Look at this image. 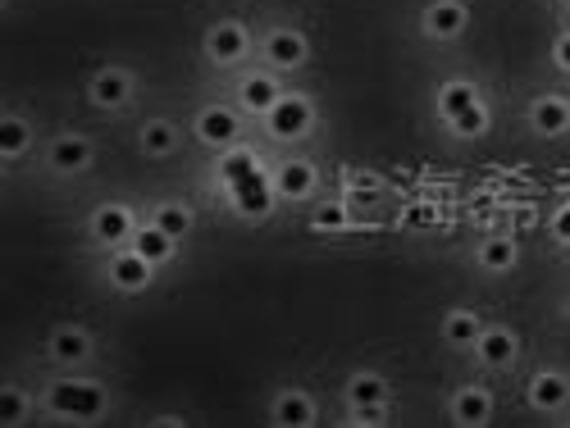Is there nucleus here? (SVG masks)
<instances>
[{"label": "nucleus", "instance_id": "nucleus-1", "mask_svg": "<svg viewBox=\"0 0 570 428\" xmlns=\"http://www.w3.org/2000/svg\"><path fill=\"white\" fill-rule=\"evenodd\" d=\"M46 406L64 419H96L105 410V388L101 383H83V378H64L46 388Z\"/></svg>", "mask_w": 570, "mask_h": 428}, {"label": "nucleus", "instance_id": "nucleus-2", "mask_svg": "<svg viewBox=\"0 0 570 428\" xmlns=\"http://www.w3.org/2000/svg\"><path fill=\"white\" fill-rule=\"evenodd\" d=\"M151 274H156V265L146 260L137 246H128V251H114L110 255V283H114V292H146L151 287Z\"/></svg>", "mask_w": 570, "mask_h": 428}, {"label": "nucleus", "instance_id": "nucleus-3", "mask_svg": "<svg viewBox=\"0 0 570 428\" xmlns=\"http://www.w3.org/2000/svg\"><path fill=\"white\" fill-rule=\"evenodd\" d=\"M315 110L306 96H279V105H274L270 114H265V123H270V133L279 137V142H297L306 128H311Z\"/></svg>", "mask_w": 570, "mask_h": 428}, {"label": "nucleus", "instance_id": "nucleus-4", "mask_svg": "<svg viewBox=\"0 0 570 428\" xmlns=\"http://www.w3.org/2000/svg\"><path fill=\"white\" fill-rule=\"evenodd\" d=\"M466 28H470L466 0H434V5L425 10V32L434 41H456Z\"/></svg>", "mask_w": 570, "mask_h": 428}, {"label": "nucleus", "instance_id": "nucleus-5", "mask_svg": "<svg viewBox=\"0 0 570 428\" xmlns=\"http://www.w3.org/2000/svg\"><path fill=\"white\" fill-rule=\"evenodd\" d=\"M306 55H311V46H306V37H301L297 28H279L265 37V60H270L274 69H301Z\"/></svg>", "mask_w": 570, "mask_h": 428}, {"label": "nucleus", "instance_id": "nucleus-6", "mask_svg": "<svg viewBox=\"0 0 570 428\" xmlns=\"http://www.w3.org/2000/svg\"><path fill=\"white\" fill-rule=\"evenodd\" d=\"M238 114L228 110V105H206V110L197 114V137L206 146H233L238 142Z\"/></svg>", "mask_w": 570, "mask_h": 428}, {"label": "nucleus", "instance_id": "nucleus-7", "mask_svg": "<svg viewBox=\"0 0 570 428\" xmlns=\"http://www.w3.org/2000/svg\"><path fill=\"white\" fill-rule=\"evenodd\" d=\"M133 233H137V224H133V210H128V205H101V210L92 214V237L101 246H119Z\"/></svg>", "mask_w": 570, "mask_h": 428}, {"label": "nucleus", "instance_id": "nucleus-8", "mask_svg": "<svg viewBox=\"0 0 570 428\" xmlns=\"http://www.w3.org/2000/svg\"><path fill=\"white\" fill-rule=\"evenodd\" d=\"M274 192L283 196V201H306V196L315 192V164L306 160H283L279 169H274Z\"/></svg>", "mask_w": 570, "mask_h": 428}, {"label": "nucleus", "instance_id": "nucleus-9", "mask_svg": "<svg viewBox=\"0 0 570 428\" xmlns=\"http://www.w3.org/2000/svg\"><path fill=\"white\" fill-rule=\"evenodd\" d=\"M247 46H251V37H247V28H242V23H215V28H210V37H206V51H210V60H215V64L242 60V55H247Z\"/></svg>", "mask_w": 570, "mask_h": 428}, {"label": "nucleus", "instance_id": "nucleus-10", "mask_svg": "<svg viewBox=\"0 0 570 428\" xmlns=\"http://www.w3.org/2000/svg\"><path fill=\"white\" fill-rule=\"evenodd\" d=\"M475 351H479V360H484V365L507 369V365H516L520 342H516V333H511V328H484V333H479V342H475Z\"/></svg>", "mask_w": 570, "mask_h": 428}, {"label": "nucleus", "instance_id": "nucleus-11", "mask_svg": "<svg viewBox=\"0 0 570 428\" xmlns=\"http://www.w3.org/2000/svg\"><path fill=\"white\" fill-rule=\"evenodd\" d=\"M274 424H279V428H311L315 424L311 392H301V388L279 392V397H274Z\"/></svg>", "mask_w": 570, "mask_h": 428}, {"label": "nucleus", "instance_id": "nucleus-12", "mask_svg": "<svg viewBox=\"0 0 570 428\" xmlns=\"http://www.w3.org/2000/svg\"><path fill=\"white\" fill-rule=\"evenodd\" d=\"M452 419L461 428H479L493 419V392L488 388H461L452 397Z\"/></svg>", "mask_w": 570, "mask_h": 428}, {"label": "nucleus", "instance_id": "nucleus-13", "mask_svg": "<svg viewBox=\"0 0 570 428\" xmlns=\"http://www.w3.org/2000/svg\"><path fill=\"white\" fill-rule=\"evenodd\" d=\"M128 96H133V78H128V69H101L92 78V101L101 105V110H119Z\"/></svg>", "mask_w": 570, "mask_h": 428}, {"label": "nucleus", "instance_id": "nucleus-14", "mask_svg": "<svg viewBox=\"0 0 570 428\" xmlns=\"http://www.w3.org/2000/svg\"><path fill=\"white\" fill-rule=\"evenodd\" d=\"M529 401H534L539 410H561L570 401V378L557 374V369L534 374V383H529Z\"/></svg>", "mask_w": 570, "mask_h": 428}, {"label": "nucleus", "instance_id": "nucleus-15", "mask_svg": "<svg viewBox=\"0 0 570 428\" xmlns=\"http://www.w3.org/2000/svg\"><path fill=\"white\" fill-rule=\"evenodd\" d=\"M529 123H534L543 137L566 133V128H570V101H566V96H539L534 110H529Z\"/></svg>", "mask_w": 570, "mask_h": 428}, {"label": "nucleus", "instance_id": "nucleus-16", "mask_svg": "<svg viewBox=\"0 0 570 428\" xmlns=\"http://www.w3.org/2000/svg\"><path fill=\"white\" fill-rule=\"evenodd\" d=\"M92 356V337L83 328H55L51 333V360L55 365H83Z\"/></svg>", "mask_w": 570, "mask_h": 428}, {"label": "nucleus", "instance_id": "nucleus-17", "mask_svg": "<svg viewBox=\"0 0 570 428\" xmlns=\"http://www.w3.org/2000/svg\"><path fill=\"white\" fill-rule=\"evenodd\" d=\"M242 110H251V114H270L274 105H279V82L270 78V73H251L247 82H242Z\"/></svg>", "mask_w": 570, "mask_h": 428}, {"label": "nucleus", "instance_id": "nucleus-18", "mask_svg": "<svg viewBox=\"0 0 570 428\" xmlns=\"http://www.w3.org/2000/svg\"><path fill=\"white\" fill-rule=\"evenodd\" d=\"M51 164L60 174H78V169L92 164V142H87V137H60V142L51 146Z\"/></svg>", "mask_w": 570, "mask_h": 428}, {"label": "nucleus", "instance_id": "nucleus-19", "mask_svg": "<svg viewBox=\"0 0 570 428\" xmlns=\"http://www.w3.org/2000/svg\"><path fill=\"white\" fill-rule=\"evenodd\" d=\"M479 333H484V324H479L475 310H447L443 315V337L452 347H475Z\"/></svg>", "mask_w": 570, "mask_h": 428}, {"label": "nucleus", "instance_id": "nucleus-20", "mask_svg": "<svg viewBox=\"0 0 570 428\" xmlns=\"http://www.w3.org/2000/svg\"><path fill=\"white\" fill-rule=\"evenodd\" d=\"M470 105H479V87L466 78H456V82H443L438 87V110H443V119H456L461 110H470Z\"/></svg>", "mask_w": 570, "mask_h": 428}, {"label": "nucleus", "instance_id": "nucleus-21", "mask_svg": "<svg viewBox=\"0 0 570 428\" xmlns=\"http://www.w3.org/2000/svg\"><path fill=\"white\" fill-rule=\"evenodd\" d=\"M28 146H32L28 119H19V114H5V119H0V155H5V160H19Z\"/></svg>", "mask_w": 570, "mask_h": 428}, {"label": "nucleus", "instance_id": "nucleus-22", "mask_svg": "<svg viewBox=\"0 0 570 428\" xmlns=\"http://www.w3.org/2000/svg\"><path fill=\"white\" fill-rule=\"evenodd\" d=\"M520 251L511 237H484V246H479V265L493 269V274H507V269H516Z\"/></svg>", "mask_w": 570, "mask_h": 428}, {"label": "nucleus", "instance_id": "nucleus-23", "mask_svg": "<svg viewBox=\"0 0 570 428\" xmlns=\"http://www.w3.org/2000/svg\"><path fill=\"white\" fill-rule=\"evenodd\" d=\"M347 406H388V383L379 374H356L347 383Z\"/></svg>", "mask_w": 570, "mask_h": 428}, {"label": "nucleus", "instance_id": "nucleus-24", "mask_svg": "<svg viewBox=\"0 0 570 428\" xmlns=\"http://www.w3.org/2000/svg\"><path fill=\"white\" fill-rule=\"evenodd\" d=\"M133 246L146 255V260H151V265H165L169 255H174V237H169V233H160L156 224L137 228V233H133Z\"/></svg>", "mask_w": 570, "mask_h": 428}, {"label": "nucleus", "instance_id": "nucleus-25", "mask_svg": "<svg viewBox=\"0 0 570 428\" xmlns=\"http://www.w3.org/2000/svg\"><path fill=\"white\" fill-rule=\"evenodd\" d=\"M151 224H156L160 233H169V237L178 242V237L192 233V210H187V205H178V201H169V205H160V210L151 214Z\"/></svg>", "mask_w": 570, "mask_h": 428}, {"label": "nucleus", "instance_id": "nucleus-26", "mask_svg": "<svg viewBox=\"0 0 570 428\" xmlns=\"http://www.w3.org/2000/svg\"><path fill=\"white\" fill-rule=\"evenodd\" d=\"M178 146V128L169 119H151L142 128V151L146 155H169Z\"/></svg>", "mask_w": 570, "mask_h": 428}, {"label": "nucleus", "instance_id": "nucleus-27", "mask_svg": "<svg viewBox=\"0 0 570 428\" xmlns=\"http://www.w3.org/2000/svg\"><path fill=\"white\" fill-rule=\"evenodd\" d=\"M28 392L23 388H0V424L10 428V424H23L28 419Z\"/></svg>", "mask_w": 570, "mask_h": 428}, {"label": "nucleus", "instance_id": "nucleus-28", "mask_svg": "<svg viewBox=\"0 0 570 428\" xmlns=\"http://www.w3.org/2000/svg\"><path fill=\"white\" fill-rule=\"evenodd\" d=\"M447 123H452L456 137H479V133H488V110H484V101L470 105V110H461L456 119H447Z\"/></svg>", "mask_w": 570, "mask_h": 428}, {"label": "nucleus", "instance_id": "nucleus-29", "mask_svg": "<svg viewBox=\"0 0 570 428\" xmlns=\"http://www.w3.org/2000/svg\"><path fill=\"white\" fill-rule=\"evenodd\" d=\"M347 224V205H320V210H315V228H342Z\"/></svg>", "mask_w": 570, "mask_h": 428}, {"label": "nucleus", "instance_id": "nucleus-30", "mask_svg": "<svg viewBox=\"0 0 570 428\" xmlns=\"http://www.w3.org/2000/svg\"><path fill=\"white\" fill-rule=\"evenodd\" d=\"M384 419H388L384 406H352V424H365V428H370V424H384Z\"/></svg>", "mask_w": 570, "mask_h": 428}, {"label": "nucleus", "instance_id": "nucleus-31", "mask_svg": "<svg viewBox=\"0 0 570 428\" xmlns=\"http://www.w3.org/2000/svg\"><path fill=\"white\" fill-rule=\"evenodd\" d=\"M552 237L570 246V205H561V210H557V219H552Z\"/></svg>", "mask_w": 570, "mask_h": 428}, {"label": "nucleus", "instance_id": "nucleus-32", "mask_svg": "<svg viewBox=\"0 0 570 428\" xmlns=\"http://www.w3.org/2000/svg\"><path fill=\"white\" fill-rule=\"evenodd\" d=\"M552 60H557V69L570 73V32H566V37H557V46H552Z\"/></svg>", "mask_w": 570, "mask_h": 428}, {"label": "nucleus", "instance_id": "nucleus-33", "mask_svg": "<svg viewBox=\"0 0 570 428\" xmlns=\"http://www.w3.org/2000/svg\"><path fill=\"white\" fill-rule=\"evenodd\" d=\"M406 219H411V224H434V205H411V210H406Z\"/></svg>", "mask_w": 570, "mask_h": 428}]
</instances>
